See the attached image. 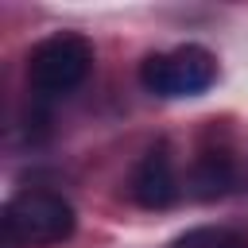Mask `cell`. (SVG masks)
<instances>
[{"label": "cell", "mask_w": 248, "mask_h": 248, "mask_svg": "<svg viewBox=\"0 0 248 248\" xmlns=\"http://www.w3.org/2000/svg\"><path fill=\"white\" fill-rule=\"evenodd\" d=\"M140 81L155 97H198L217 81V58L198 43H182L174 50L147 54L140 66Z\"/></svg>", "instance_id": "3"}, {"label": "cell", "mask_w": 248, "mask_h": 248, "mask_svg": "<svg viewBox=\"0 0 248 248\" xmlns=\"http://www.w3.org/2000/svg\"><path fill=\"white\" fill-rule=\"evenodd\" d=\"M190 186L198 198H217L232 186V159L229 151H202L194 159V170H190Z\"/></svg>", "instance_id": "5"}, {"label": "cell", "mask_w": 248, "mask_h": 248, "mask_svg": "<svg viewBox=\"0 0 248 248\" xmlns=\"http://www.w3.org/2000/svg\"><path fill=\"white\" fill-rule=\"evenodd\" d=\"M132 198L143 209H167L178 202V174L167 143H155L132 170Z\"/></svg>", "instance_id": "4"}, {"label": "cell", "mask_w": 248, "mask_h": 248, "mask_svg": "<svg viewBox=\"0 0 248 248\" xmlns=\"http://www.w3.org/2000/svg\"><path fill=\"white\" fill-rule=\"evenodd\" d=\"M170 248H248V240L221 225H198V229H186Z\"/></svg>", "instance_id": "6"}, {"label": "cell", "mask_w": 248, "mask_h": 248, "mask_svg": "<svg viewBox=\"0 0 248 248\" xmlns=\"http://www.w3.org/2000/svg\"><path fill=\"white\" fill-rule=\"evenodd\" d=\"M93 70V46L85 35L58 31L31 46L27 54V85L39 97H66L74 93Z\"/></svg>", "instance_id": "2"}, {"label": "cell", "mask_w": 248, "mask_h": 248, "mask_svg": "<svg viewBox=\"0 0 248 248\" xmlns=\"http://www.w3.org/2000/svg\"><path fill=\"white\" fill-rule=\"evenodd\" d=\"M74 225H78L74 205L62 194H50V190L16 194L4 205V217H0L8 248H50V244H62L74 232Z\"/></svg>", "instance_id": "1"}]
</instances>
